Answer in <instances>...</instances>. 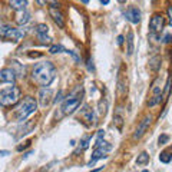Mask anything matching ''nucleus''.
<instances>
[{
    "mask_svg": "<svg viewBox=\"0 0 172 172\" xmlns=\"http://www.w3.org/2000/svg\"><path fill=\"white\" fill-rule=\"evenodd\" d=\"M32 78H33L34 83H37L39 86L46 87L52 83L55 78H56V67L52 62L45 60V62H39L36 63L32 72Z\"/></svg>",
    "mask_w": 172,
    "mask_h": 172,
    "instance_id": "obj_1",
    "label": "nucleus"
},
{
    "mask_svg": "<svg viewBox=\"0 0 172 172\" xmlns=\"http://www.w3.org/2000/svg\"><path fill=\"white\" fill-rule=\"evenodd\" d=\"M36 108H37V103H36L34 98L26 96V98L19 103V106L16 108V119L19 120V122L26 120L27 116H30V115L36 111Z\"/></svg>",
    "mask_w": 172,
    "mask_h": 172,
    "instance_id": "obj_2",
    "label": "nucleus"
},
{
    "mask_svg": "<svg viewBox=\"0 0 172 172\" xmlns=\"http://www.w3.org/2000/svg\"><path fill=\"white\" fill-rule=\"evenodd\" d=\"M20 98V89L17 86H10L3 90H0V105L12 106L14 105Z\"/></svg>",
    "mask_w": 172,
    "mask_h": 172,
    "instance_id": "obj_3",
    "label": "nucleus"
},
{
    "mask_svg": "<svg viewBox=\"0 0 172 172\" xmlns=\"http://www.w3.org/2000/svg\"><path fill=\"white\" fill-rule=\"evenodd\" d=\"M80 102H82V93L80 95H75V93L69 95L65 98L63 103H62V112L65 115H70L80 106Z\"/></svg>",
    "mask_w": 172,
    "mask_h": 172,
    "instance_id": "obj_4",
    "label": "nucleus"
},
{
    "mask_svg": "<svg viewBox=\"0 0 172 172\" xmlns=\"http://www.w3.org/2000/svg\"><path fill=\"white\" fill-rule=\"evenodd\" d=\"M25 36L23 29H14L10 26H0V39H6L10 42H19Z\"/></svg>",
    "mask_w": 172,
    "mask_h": 172,
    "instance_id": "obj_5",
    "label": "nucleus"
},
{
    "mask_svg": "<svg viewBox=\"0 0 172 172\" xmlns=\"http://www.w3.org/2000/svg\"><path fill=\"white\" fill-rule=\"evenodd\" d=\"M165 26V19L161 13H155L149 20V30L151 34H156L159 32H162V29Z\"/></svg>",
    "mask_w": 172,
    "mask_h": 172,
    "instance_id": "obj_6",
    "label": "nucleus"
},
{
    "mask_svg": "<svg viewBox=\"0 0 172 172\" xmlns=\"http://www.w3.org/2000/svg\"><path fill=\"white\" fill-rule=\"evenodd\" d=\"M16 79V73L13 69L4 67L0 70V83H14Z\"/></svg>",
    "mask_w": 172,
    "mask_h": 172,
    "instance_id": "obj_7",
    "label": "nucleus"
},
{
    "mask_svg": "<svg viewBox=\"0 0 172 172\" xmlns=\"http://www.w3.org/2000/svg\"><path fill=\"white\" fill-rule=\"evenodd\" d=\"M151 120H152V118L151 116H145L144 118V120L139 123V126L136 128V131H135V133H133V139H138L141 138L144 133L146 132V129L149 128V125H151Z\"/></svg>",
    "mask_w": 172,
    "mask_h": 172,
    "instance_id": "obj_8",
    "label": "nucleus"
},
{
    "mask_svg": "<svg viewBox=\"0 0 172 172\" xmlns=\"http://www.w3.org/2000/svg\"><path fill=\"white\" fill-rule=\"evenodd\" d=\"M49 14L52 16L53 22H55V23H56L60 29H63V27H65V19H63V14H62L60 10H58L56 7H50V9H49Z\"/></svg>",
    "mask_w": 172,
    "mask_h": 172,
    "instance_id": "obj_9",
    "label": "nucleus"
},
{
    "mask_svg": "<svg viewBox=\"0 0 172 172\" xmlns=\"http://www.w3.org/2000/svg\"><path fill=\"white\" fill-rule=\"evenodd\" d=\"M126 19L129 20L131 23L133 25H138L139 22H141V10H139L138 7H129L128 9V12H126Z\"/></svg>",
    "mask_w": 172,
    "mask_h": 172,
    "instance_id": "obj_10",
    "label": "nucleus"
},
{
    "mask_svg": "<svg viewBox=\"0 0 172 172\" xmlns=\"http://www.w3.org/2000/svg\"><path fill=\"white\" fill-rule=\"evenodd\" d=\"M126 90H128V86H126V76L122 73V69L119 70V75H118V87H116V92L120 98L126 95Z\"/></svg>",
    "mask_w": 172,
    "mask_h": 172,
    "instance_id": "obj_11",
    "label": "nucleus"
},
{
    "mask_svg": "<svg viewBox=\"0 0 172 172\" xmlns=\"http://www.w3.org/2000/svg\"><path fill=\"white\" fill-rule=\"evenodd\" d=\"M50 96H52V90L49 87H43L39 93V99H40V105L46 106L50 102Z\"/></svg>",
    "mask_w": 172,
    "mask_h": 172,
    "instance_id": "obj_12",
    "label": "nucleus"
},
{
    "mask_svg": "<svg viewBox=\"0 0 172 172\" xmlns=\"http://www.w3.org/2000/svg\"><path fill=\"white\" fill-rule=\"evenodd\" d=\"M82 118L85 120H87L89 125H93V123H95V113H93V111L89 106H85V108L82 109Z\"/></svg>",
    "mask_w": 172,
    "mask_h": 172,
    "instance_id": "obj_13",
    "label": "nucleus"
},
{
    "mask_svg": "<svg viewBox=\"0 0 172 172\" xmlns=\"http://www.w3.org/2000/svg\"><path fill=\"white\" fill-rule=\"evenodd\" d=\"M106 156H108V155H106L102 149H98V148H96V149H95V152L92 153V158H90V161H89L87 166H93L96 161H99V159H105Z\"/></svg>",
    "mask_w": 172,
    "mask_h": 172,
    "instance_id": "obj_14",
    "label": "nucleus"
},
{
    "mask_svg": "<svg viewBox=\"0 0 172 172\" xmlns=\"http://www.w3.org/2000/svg\"><path fill=\"white\" fill-rule=\"evenodd\" d=\"M149 69L153 70V72H158L159 69H161V58H159L158 55L149 59Z\"/></svg>",
    "mask_w": 172,
    "mask_h": 172,
    "instance_id": "obj_15",
    "label": "nucleus"
},
{
    "mask_svg": "<svg viewBox=\"0 0 172 172\" xmlns=\"http://www.w3.org/2000/svg\"><path fill=\"white\" fill-rule=\"evenodd\" d=\"M29 20H30V13L26 12V10H22V12L17 14V17H16V22H17L19 25H26Z\"/></svg>",
    "mask_w": 172,
    "mask_h": 172,
    "instance_id": "obj_16",
    "label": "nucleus"
},
{
    "mask_svg": "<svg viewBox=\"0 0 172 172\" xmlns=\"http://www.w3.org/2000/svg\"><path fill=\"white\" fill-rule=\"evenodd\" d=\"M9 4L13 7V9H16V10H20V12H22V10L25 9V6L27 4V1H26V0H12Z\"/></svg>",
    "mask_w": 172,
    "mask_h": 172,
    "instance_id": "obj_17",
    "label": "nucleus"
},
{
    "mask_svg": "<svg viewBox=\"0 0 172 172\" xmlns=\"http://www.w3.org/2000/svg\"><path fill=\"white\" fill-rule=\"evenodd\" d=\"M126 42H128V56H131L133 53V33L132 32H128V36H126Z\"/></svg>",
    "mask_w": 172,
    "mask_h": 172,
    "instance_id": "obj_18",
    "label": "nucleus"
},
{
    "mask_svg": "<svg viewBox=\"0 0 172 172\" xmlns=\"http://www.w3.org/2000/svg\"><path fill=\"white\" fill-rule=\"evenodd\" d=\"M159 161L161 162H164V164H169L172 161V153L171 151L168 149V151H164V152H161V155H159Z\"/></svg>",
    "mask_w": 172,
    "mask_h": 172,
    "instance_id": "obj_19",
    "label": "nucleus"
},
{
    "mask_svg": "<svg viewBox=\"0 0 172 172\" xmlns=\"http://www.w3.org/2000/svg\"><path fill=\"white\" fill-rule=\"evenodd\" d=\"M96 148H98V149H102L103 152H106V151H111V149H112V145L105 142L103 139H99V141H96Z\"/></svg>",
    "mask_w": 172,
    "mask_h": 172,
    "instance_id": "obj_20",
    "label": "nucleus"
},
{
    "mask_svg": "<svg viewBox=\"0 0 172 172\" xmlns=\"http://www.w3.org/2000/svg\"><path fill=\"white\" fill-rule=\"evenodd\" d=\"M149 162V153L148 152H142L141 155H138V158H136V164L138 165H145Z\"/></svg>",
    "mask_w": 172,
    "mask_h": 172,
    "instance_id": "obj_21",
    "label": "nucleus"
},
{
    "mask_svg": "<svg viewBox=\"0 0 172 172\" xmlns=\"http://www.w3.org/2000/svg\"><path fill=\"white\" fill-rule=\"evenodd\" d=\"M161 98H162V93H158V95H153L152 98H151V99L148 100V106H151V108H152V106H155L156 103H159V102H161Z\"/></svg>",
    "mask_w": 172,
    "mask_h": 172,
    "instance_id": "obj_22",
    "label": "nucleus"
},
{
    "mask_svg": "<svg viewBox=\"0 0 172 172\" xmlns=\"http://www.w3.org/2000/svg\"><path fill=\"white\" fill-rule=\"evenodd\" d=\"M98 108H99V113H100V115H105L106 109H108V100H106V99H100L99 103H98Z\"/></svg>",
    "mask_w": 172,
    "mask_h": 172,
    "instance_id": "obj_23",
    "label": "nucleus"
},
{
    "mask_svg": "<svg viewBox=\"0 0 172 172\" xmlns=\"http://www.w3.org/2000/svg\"><path fill=\"white\" fill-rule=\"evenodd\" d=\"M47 30H49V27H47V25H45V23H40V25L36 26V33L37 34H46Z\"/></svg>",
    "mask_w": 172,
    "mask_h": 172,
    "instance_id": "obj_24",
    "label": "nucleus"
},
{
    "mask_svg": "<svg viewBox=\"0 0 172 172\" xmlns=\"http://www.w3.org/2000/svg\"><path fill=\"white\" fill-rule=\"evenodd\" d=\"M49 52H50V53H53V55H55V53L66 52V49H65V47L62 46V45H52V46H50V49H49Z\"/></svg>",
    "mask_w": 172,
    "mask_h": 172,
    "instance_id": "obj_25",
    "label": "nucleus"
},
{
    "mask_svg": "<svg viewBox=\"0 0 172 172\" xmlns=\"http://www.w3.org/2000/svg\"><path fill=\"white\" fill-rule=\"evenodd\" d=\"M89 141H90V138H89V136H86V138L83 139L82 142H80L79 148H78V151H83V149H86V148L89 146ZM78 151H76V152H78Z\"/></svg>",
    "mask_w": 172,
    "mask_h": 172,
    "instance_id": "obj_26",
    "label": "nucleus"
},
{
    "mask_svg": "<svg viewBox=\"0 0 172 172\" xmlns=\"http://www.w3.org/2000/svg\"><path fill=\"white\" fill-rule=\"evenodd\" d=\"M113 120H115V123L118 125V129H122V125H123L122 116H120V115H115V116H113Z\"/></svg>",
    "mask_w": 172,
    "mask_h": 172,
    "instance_id": "obj_27",
    "label": "nucleus"
},
{
    "mask_svg": "<svg viewBox=\"0 0 172 172\" xmlns=\"http://www.w3.org/2000/svg\"><path fill=\"white\" fill-rule=\"evenodd\" d=\"M37 37H39V40L42 43H45V45H49V43L52 42V39H50L49 36H46V34H37Z\"/></svg>",
    "mask_w": 172,
    "mask_h": 172,
    "instance_id": "obj_28",
    "label": "nucleus"
},
{
    "mask_svg": "<svg viewBox=\"0 0 172 172\" xmlns=\"http://www.w3.org/2000/svg\"><path fill=\"white\" fill-rule=\"evenodd\" d=\"M171 83H172V78L169 76L168 80H166V85H165V96H169V92H171Z\"/></svg>",
    "mask_w": 172,
    "mask_h": 172,
    "instance_id": "obj_29",
    "label": "nucleus"
},
{
    "mask_svg": "<svg viewBox=\"0 0 172 172\" xmlns=\"http://www.w3.org/2000/svg\"><path fill=\"white\" fill-rule=\"evenodd\" d=\"M168 141H169V136H168V135H161V136H159V139H158L159 145H165Z\"/></svg>",
    "mask_w": 172,
    "mask_h": 172,
    "instance_id": "obj_30",
    "label": "nucleus"
},
{
    "mask_svg": "<svg viewBox=\"0 0 172 172\" xmlns=\"http://www.w3.org/2000/svg\"><path fill=\"white\" fill-rule=\"evenodd\" d=\"M87 70H89V72H95V65H93L92 59L87 60Z\"/></svg>",
    "mask_w": 172,
    "mask_h": 172,
    "instance_id": "obj_31",
    "label": "nucleus"
},
{
    "mask_svg": "<svg viewBox=\"0 0 172 172\" xmlns=\"http://www.w3.org/2000/svg\"><path fill=\"white\" fill-rule=\"evenodd\" d=\"M103 136H105V131H103V129H100V131H98V135H96V141L102 139Z\"/></svg>",
    "mask_w": 172,
    "mask_h": 172,
    "instance_id": "obj_32",
    "label": "nucleus"
},
{
    "mask_svg": "<svg viewBox=\"0 0 172 172\" xmlns=\"http://www.w3.org/2000/svg\"><path fill=\"white\" fill-rule=\"evenodd\" d=\"M60 100H62V90H59V92H58L56 98H55V103H58V102H60Z\"/></svg>",
    "mask_w": 172,
    "mask_h": 172,
    "instance_id": "obj_33",
    "label": "nucleus"
},
{
    "mask_svg": "<svg viewBox=\"0 0 172 172\" xmlns=\"http://www.w3.org/2000/svg\"><path fill=\"white\" fill-rule=\"evenodd\" d=\"M29 145H30V142H26V144H23V145H19V146H17V151H23V149L27 148Z\"/></svg>",
    "mask_w": 172,
    "mask_h": 172,
    "instance_id": "obj_34",
    "label": "nucleus"
},
{
    "mask_svg": "<svg viewBox=\"0 0 172 172\" xmlns=\"http://www.w3.org/2000/svg\"><path fill=\"white\" fill-rule=\"evenodd\" d=\"M168 16H169V23H171V26H172V6L168 7Z\"/></svg>",
    "mask_w": 172,
    "mask_h": 172,
    "instance_id": "obj_35",
    "label": "nucleus"
},
{
    "mask_svg": "<svg viewBox=\"0 0 172 172\" xmlns=\"http://www.w3.org/2000/svg\"><path fill=\"white\" fill-rule=\"evenodd\" d=\"M42 56V53H29V58H40Z\"/></svg>",
    "mask_w": 172,
    "mask_h": 172,
    "instance_id": "obj_36",
    "label": "nucleus"
},
{
    "mask_svg": "<svg viewBox=\"0 0 172 172\" xmlns=\"http://www.w3.org/2000/svg\"><path fill=\"white\" fill-rule=\"evenodd\" d=\"M171 40H172V36H171V34H166L165 39H164V42H165V43H169Z\"/></svg>",
    "mask_w": 172,
    "mask_h": 172,
    "instance_id": "obj_37",
    "label": "nucleus"
},
{
    "mask_svg": "<svg viewBox=\"0 0 172 172\" xmlns=\"http://www.w3.org/2000/svg\"><path fill=\"white\" fill-rule=\"evenodd\" d=\"M122 43H123V36H122V34H119V36H118V45H122Z\"/></svg>",
    "mask_w": 172,
    "mask_h": 172,
    "instance_id": "obj_38",
    "label": "nucleus"
},
{
    "mask_svg": "<svg viewBox=\"0 0 172 172\" xmlns=\"http://www.w3.org/2000/svg\"><path fill=\"white\" fill-rule=\"evenodd\" d=\"M9 151H0V156H7V155H9Z\"/></svg>",
    "mask_w": 172,
    "mask_h": 172,
    "instance_id": "obj_39",
    "label": "nucleus"
},
{
    "mask_svg": "<svg viewBox=\"0 0 172 172\" xmlns=\"http://www.w3.org/2000/svg\"><path fill=\"white\" fill-rule=\"evenodd\" d=\"M103 169V166H99V168H96V169H92V171H89V172H99Z\"/></svg>",
    "mask_w": 172,
    "mask_h": 172,
    "instance_id": "obj_40",
    "label": "nucleus"
},
{
    "mask_svg": "<svg viewBox=\"0 0 172 172\" xmlns=\"http://www.w3.org/2000/svg\"><path fill=\"white\" fill-rule=\"evenodd\" d=\"M32 153H33V152H32V151H29V152H27V153H25V155H23V159H26L27 156H29V155H32Z\"/></svg>",
    "mask_w": 172,
    "mask_h": 172,
    "instance_id": "obj_41",
    "label": "nucleus"
},
{
    "mask_svg": "<svg viewBox=\"0 0 172 172\" xmlns=\"http://www.w3.org/2000/svg\"><path fill=\"white\" fill-rule=\"evenodd\" d=\"M108 3H109V0H102L100 1V4H108Z\"/></svg>",
    "mask_w": 172,
    "mask_h": 172,
    "instance_id": "obj_42",
    "label": "nucleus"
},
{
    "mask_svg": "<svg viewBox=\"0 0 172 172\" xmlns=\"http://www.w3.org/2000/svg\"><path fill=\"white\" fill-rule=\"evenodd\" d=\"M142 172H149V171H148V169H145V171H142Z\"/></svg>",
    "mask_w": 172,
    "mask_h": 172,
    "instance_id": "obj_43",
    "label": "nucleus"
}]
</instances>
